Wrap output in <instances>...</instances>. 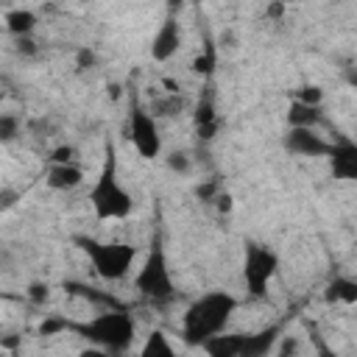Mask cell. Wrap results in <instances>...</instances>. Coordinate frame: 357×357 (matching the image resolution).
I'll return each mask as SVG.
<instances>
[{
	"label": "cell",
	"mask_w": 357,
	"mask_h": 357,
	"mask_svg": "<svg viewBox=\"0 0 357 357\" xmlns=\"http://www.w3.org/2000/svg\"><path fill=\"white\" fill-rule=\"evenodd\" d=\"M237 304L240 301L226 290H209V293L198 296L181 315V337H184V343L204 346L212 335L226 332Z\"/></svg>",
	"instance_id": "6da1fadb"
},
{
	"label": "cell",
	"mask_w": 357,
	"mask_h": 357,
	"mask_svg": "<svg viewBox=\"0 0 357 357\" xmlns=\"http://www.w3.org/2000/svg\"><path fill=\"white\" fill-rule=\"evenodd\" d=\"M89 204H92V212L98 220H126L134 209V201L120 181L117 151H114L112 139H106V145H103V165L89 190Z\"/></svg>",
	"instance_id": "7a4b0ae2"
},
{
	"label": "cell",
	"mask_w": 357,
	"mask_h": 357,
	"mask_svg": "<svg viewBox=\"0 0 357 357\" xmlns=\"http://www.w3.org/2000/svg\"><path fill=\"white\" fill-rule=\"evenodd\" d=\"M73 332H78L81 337L92 340L100 351L123 354L134 343L137 324H134V318H131V312L126 307H106L103 312H98L95 318H89L84 324L73 321Z\"/></svg>",
	"instance_id": "3957f363"
},
{
	"label": "cell",
	"mask_w": 357,
	"mask_h": 357,
	"mask_svg": "<svg viewBox=\"0 0 357 357\" xmlns=\"http://www.w3.org/2000/svg\"><path fill=\"white\" fill-rule=\"evenodd\" d=\"M134 290L145 301H153V304L170 301L176 296V284H173V276H170V265H167V254H165V243H162L159 231L151 237L142 268L134 276Z\"/></svg>",
	"instance_id": "277c9868"
},
{
	"label": "cell",
	"mask_w": 357,
	"mask_h": 357,
	"mask_svg": "<svg viewBox=\"0 0 357 357\" xmlns=\"http://www.w3.org/2000/svg\"><path fill=\"white\" fill-rule=\"evenodd\" d=\"M75 243L89 257L95 273L106 282L126 279L137 259V245H131V243H100V240H89V237H75Z\"/></svg>",
	"instance_id": "5b68a950"
},
{
	"label": "cell",
	"mask_w": 357,
	"mask_h": 357,
	"mask_svg": "<svg viewBox=\"0 0 357 357\" xmlns=\"http://www.w3.org/2000/svg\"><path fill=\"white\" fill-rule=\"evenodd\" d=\"M279 271V257L273 248L262 245V243H245V254H243V282H245V293L251 298H265L268 296V284L273 282Z\"/></svg>",
	"instance_id": "8992f818"
},
{
	"label": "cell",
	"mask_w": 357,
	"mask_h": 357,
	"mask_svg": "<svg viewBox=\"0 0 357 357\" xmlns=\"http://www.w3.org/2000/svg\"><path fill=\"white\" fill-rule=\"evenodd\" d=\"M156 114L145 106H139L137 100L131 103V112H128V137L137 148V153L142 159H156L162 153V134H159V126H156Z\"/></svg>",
	"instance_id": "52a82bcc"
},
{
	"label": "cell",
	"mask_w": 357,
	"mask_h": 357,
	"mask_svg": "<svg viewBox=\"0 0 357 357\" xmlns=\"http://www.w3.org/2000/svg\"><path fill=\"white\" fill-rule=\"evenodd\" d=\"M282 145L296 156H326L332 148L329 139H324L315 128H307V126H290Z\"/></svg>",
	"instance_id": "ba28073f"
},
{
	"label": "cell",
	"mask_w": 357,
	"mask_h": 357,
	"mask_svg": "<svg viewBox=\"0 0 357 357\" xmlns=\"http://www.w3.org/2000/svg\"><path fill=\"white\" fill-rule=\"evenodd\" d=\"M329 170L335 178L343 181H357V142L349 137H337L326 153Z\"/></svg>",
	"instance_id": "9c48e42d"
},
{
	"label": "cell",
	"mask_w": 357,
	"mask_h": 357,
	"mask_svg": "<svg viewBox=\"0 0 357 357\" xmlns=\"http://www.w3.org/2000/svg\"><path fill=\"white\" fill-rule=\"evenodd\" d=\"M195 134L201 142H209L218 137V128H220V117H218V109H215V92H212V84L206 78V86L204 92L198 95V103H195Z\"/></svg>",
	"instance_id": "30bf717a"
},
{
	"label": "cell",
	"mask_w": 357,
	"mask_h": 357,
	"mask_svg": "<svg viewBox=\"0 0 357 357\" xmlns=\"http://www.w3.org/2000/svg\"><path fill=\"white\" fill-rule=\"evenodd\" d=\"M181 47V25L176 14H167L165 22L156 28L153 42H151V59L153 61H170Z\"/></svg>",
	"instance_id": "8fae6325"
},
{
	"label": "cell",
	"mask_w": 357,
	"mask_h": 357,
	"mask_svg": "<svg viewBox=\"0 0 357 357\" xmlns=\"http://www.w3.org/2000/svg\"><path fill=\"white\" fill-rule=\"evenodd\" d=\"M81 181H84V170H81V165H75V162L50 165L47 178H45V184H47L50 190H56V192H70V190L81 187Z\"/></svg>",
	"instance_id": "7c38bea8"
},
{
	"label": "cell",
	"mask_w": 357,
	"mask_h": 357,
	"mask_svg": "<svg viewBox=\"0 0 357 357\" xmlns=\"http://www.w3.org/2000/svg\"><path fill=\"white\" fill-rule=\"evenodd\" d=\"M279 337V326H265L254 335H240V357H262L276 349Z\"/></svg>",
	"instance_id": "4fadbf2b"
},
{
	"label": "cell",
	"mask_w": 357,
	"mask_h": 357,
	"mask_svg": "<svg viewBox=\"0 0 357 357\" xmlns=\"http://www.w3.org/2000/svg\"><path fill=\"white\" fill-rule=\"evenodd\" d=\"M324 301L326 304H343V307L357 304V279H351V276H335L324 287Z\"/></svg>",
	"instance_id": "5bb4252c"
},
{
	"label": "cell",
	"mask_w": 357,
	"mask_h": 357,
	"mask_svg": "<svg viewBox=\"0 0 357 357\" xmlns=\"http://www.w3.org/2000/svg\"><path fill=\"white\" fill-rule=\"evenodd\" d=\"M321 120H324L321 106H310V103H301V100H290V106H287V126H307V128H315Z\"/></svg>",
	"instance_id": "9a60e30c"
},
{
	"label": "cell",
	"mask_w": 357,
	"mask_h": 357,
	"mask_svg": "<svg viewBox=\"0 0 357 357\" xmlns=\"http://www.w3.org/2000/svg\"><path fill=\"white\" fill-rule=\"evenodd\" d=\"M6 28L11 36H28L36 28V14L28 8H11L6 11Z\"/></svg>",
	"instance_id": "2e32d148"
},
{
	"label": "cell",
	"mask_w": 357,
	"mask_h": 357,
	"mask_svg": "<svg viewBox=\"0 0 357 357\" xmlns=\"http://www.w3.org/2000/svg\"><path fill=\"white\" fill-rule=\"evenodd\" d=\"M173 346H170V340H167V335L162 332V329H153L148 337H145V343H142V349H139V354L142 357H173Z\"/></svg>",
	"instance_id": "e0dca14e"
},
{
	"label": "cell",
	"mask_w": 357,
	"mask_h": 357,
	"mask_svg": "<svg viewBox=\"0 0 357 357\" xmlns=\"http://www.w3.org/2000/svg\"><path fill=\"white\" fill-rule=\"evenodd\" d=\"M190 67H192L195 75H201V78H212V73H215V67H218V50H215V45L206 42L204 53H198V56L192 59Z\"/></svg>",
	"instance_id": "ac0fdd59"
},
{
	"label": "cell",
	"mask_w": 357,
	"mask_h": 357,
	"mask_svg": "<svg viewBox=\"0 0 357 357\" xmlns=\"http://www.w3.org/2000/svg\"><path fill=\"white\" fill-rule=\"evenodd\" d=\"M148 109H151L156 117H173V114H178V112L184 109V98H181L178 92H170L167 98H156Z\"/></svg>",
	"instance_id": "d6986e66"
},
{
	"label": "cell",
	"mask_w": 357,
	"mask_h": 357,
	"mask_svg": "<svg viewBox=\"0 0 357 357\" xmlns=\"http://www.w3.org/2000/svg\"><path fill=\"white\" fill-rule=\"evenodd\" d=\"M293 100H301V103H310V106H321L324 103V89L318 84H304V86L296 89Z\"/></svg>",
	"instance_id": "ffe728a7"
},
{
	"label": "cell",
	"mask_w": 357,
	"mask_h": 357,
	"mask_svg": "<svg viewBox=\"0 0 357 357\" xmlns=\"http://www.w3.org/2000/svg\"><path fill=\"white\" fill-rule=\"evenodd\" d=\"M67 329H73V321H67L61 315H50L39 324V335H59V332H67Z\"/></svg>",
	"instance_id": "44dd1931"
},
{
	"label": "cell",
	"mask_w": 357,
	"mask_h": 357,
	"mask_svg": "<svg viewBox=\"0 0 357 357\" xmlns=\"http://www.w3.org/2000/svg\"><path fill=\"white\" fill-rule=\"evenodd\" d=\"M25 296H28V301H31V304L42 307V304L50 298V284H47V282H31V284H28V290H25Z\"/></svg>",
	"instance_id": "7402d4cb"
},
{
	"label": "cell",
	"mask_w": 357,
	"mask_h": 357,
	"mask_svg": "<svg viewBox=\"0 0 357 357\" xmlns=\"http://www.w3.org/2000/svg\"><path fill=\"white\" fill-rule=\"evenodd\" d=\"M165 162H167V167L173 170V173H190V156L184 153V151H170L167 156H165Z\"/></svg>",
	"instance_id": "603a6c76"
},
{
	"label": "cell",
	"mask_w": 357,
	"mask_h": 357,
	"mask_svg": "<svg viewBox=\"0 0 357 357\" xmlns=\"http://www.w3.org/2000/svg\"><path fill=\"white\" fill-rule=\"evenodd\" d=\"M75 156H78V151H75V145H59V148H53L50 151V165H59V162H75Z\"/></svg>",
	"instance_id": "cb8c5ba5"
},
{
	"label": "cell",
	"mask_w": 357,
	"mask_h": 357,
	"mask_svg": "<svg viewBox=\"0 0 357 357\" xmlns=\"http://www.w3.org/2000/svg\"><path fill=\"white\" fill-rule=\"evenodd\" d=\"M17 137V117L3 114L0 117V142H11Z\"/></svg>",
	"instance_id": "d4e9b609"
},
{
	"label": "cell",
	"mask_w": 357,
	"mask_h": 357,
	"mask_svg": "<svg viewBox=\"0 0 357 357\" xmlns=\"http://www.w3.org/2000/svg\"><path fill=\"white\" fill-rule=\"evenodd\" d=\"M215 206H218V212H231V206H234V198H231V192H226V190H220L218 195H215Z\"/></svg>",
	"instance_id": "484cf974"
},
{
	"label": "cell",
	"mask_w": 357,
	"mask_h": 357,
	"mask_svg": "<svg viewBox=\"0 0 357 357\" xmlns=\"http://www.w3.org/2000/svg\"><path fill=\"white\" fill-rule=\"evenodd\" d=\"M195 192H198V198H204V201H215V195L220 192V187H218L215 181H206V184H201Z\"/></svg>",
	"instance_id": "4316f807"
},
{
	"label": "cell",
	"mask_w": 357,
	"mask_h": 357,
	"mask_svg": "<svg viewBox=\"0 0 357 357\" xmlns=\"http://www.w3.org/2000/svg\"><path fill=\"white\" fill-rule=\"evenodd\" d=\"M17 50L25 53V56H33L36 53V42L31 39V33L28 36H17Z\"/></svg>",
	"instance_id": "83f0119b"
},
{
	"label": "cell",
	"mask_w": 357,
	"mask_h": 357,
	"mask_svg": "<svg viewBox=\"0 0 357 357\" xmlns=\"http://www.w3.org/2000/svg\"><path fill=\"white\" fill-rule=\"evenodd\" d=\"M75 61H78V67H81V70H89V67L95 64V53H92L89 47H81V50H78V56H75Z\"/></svg>",
	"instance_id": "f1b7e54d"
},
{
	"label": "cell",
	"mask_w": 357,
	"mask_h": 357,
	"mask_svg": "<svg viewBox=\"0 0 357 357\" xmlns=\"http://www.w3.org/2000/svg\"><path fill=\"white\" fill-rule=\"evenodd\" d=\"M282 14H284V6H282L279 0H273V3L268 6V17H273V20H279Z\"/></svg>",
	"instance_id": "f546056e"
},
{
	"label": "cell",
	"mask_w": 357,
	"mask_h": 357,
	"mask_svg": "<svg viewBox=\"0 0 357 357\" xmlns=\"http://www.w3.org/2000/svg\"><path fill=\"white\" fill-rule=\"evenodd\" d=\"M296 349H298V343H296V340H290V337H287V340H284V343H282V346H279V349H276V351H279V354H287V351H296Z\"/></svg>",
	"instance_id": "4dcf8cb0"
},
{
	"label": "cell",
	"mask_w": 357,
	"mask_h": 357,
	"mask_svg": "<svg viewBox=\"0 0 357 357\" xmlns=\"http://www.w3.org/2000/svg\"><path fill=\"white\" fill-rule=\"evenodd\" d=\"M109 98H120V86H117V84L109 86Z\"/></svg>",
	"instance_id": "1f68e13d"
},
{
	"label": "cell",
	"mask_w": 357,
	"mask_h": 357,
	"mask_svg": "<svg viewBox=\"0 0 357 357\" xmlns=\"http://www.w3.org/2000/svg\"><path fill=\"white\" fill-rule=\"evenodd\" d=\"M187 3H206V0H187Z\"/></svg>",
	"instance_id": "d6a6232c"
}]
</instances>
